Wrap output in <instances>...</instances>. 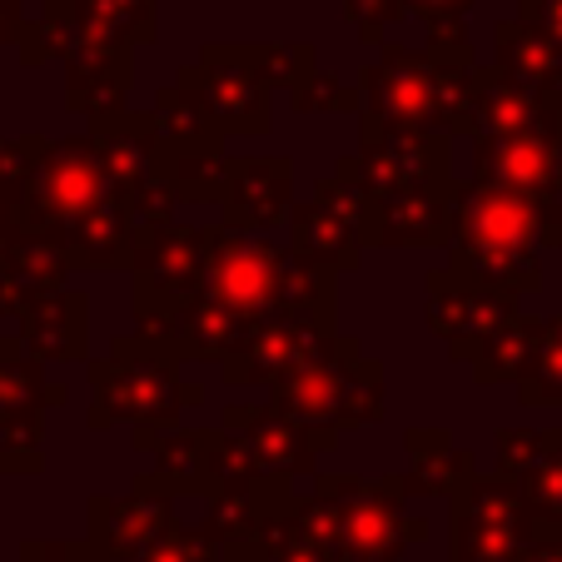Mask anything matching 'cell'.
Wrapping results in <instances>:
<instances>
[{"label": "cell", "instance_id": "1", "mask_svg": "<svg viewBox=\"0 0 562 562\" xmlns=\"http://www.w3.org/2000/svg\"><path fill=\"white\" fill-rule=\"evenodd\" d=\"M562 245V194H528L463 180L453 190L448 265L513 294L542 284V249Z\"/></svg>", "mask_w": 562, "mask_h": 562}, {"label": "cell", "instance_id": "2", "mask_svg": "<svg viewBox=\"0 0 562 562\" xmlns=\"http://www.w3.org/2000/svg\"><path fill=\"white\" fill-rule=\"evenodd\" d=\"M363 120L389 130H418V135H473V100H477V60L448 65L428 50L383 55L359 75Z\"/></svg>", "mask_w": 562, "mask_h": 562}, {"label": "cell", "instance_id": "3", "mask_svg": "<svg viewBox=\"0 0 562 562\" xmlns=\"http://www.w3.org/2000/svg\"><path fill=\"white\" fill-rule=\"evenodd\" d=\"M204 239H210V259H204L200 294L229 304L249 324H265L289 304H334V269L308 265L304 255H294V245L284 249L229 224L204 229Z\"/></svg>", "mask_w": 562, "mask_h": 562}, {"label": "cell", "instance_id": "4", "mask_svg": "<svg viewBox=\"0 0 562 562\" xmlns=\"http://www.w3.org/2000/svg\"><path fill=\"white\" fill-rule=\"evenodd\" d=\"M404 477H318L314 498L294 503V518L334 562H398L424 538V522L404 518Z\"/></svg>", "mask_w": 562, "mask_h": 562}, {"label": "cell", "instance_id": "5", "mask_svg": "<svg viewBox=\"0 0 562 562\" xmlns=\"http://www.w3.org/2000/svg\"><path fill=\"white\" fill-rule=\"evenodd\" d=\"M90 389H95L90 428H110L125 418L135 428H159L165 434L180 408L204 398L194 383L180 379V353L145 329L125 344L115 339L110 359L90 363Z\"/></svg>", "mask_w": 562, "mask_h": 562}, {"label": "cell", "instance_id": "6", "mask_svg": "<svg viewBox=\"0 0 562 562\" xmlns=\"http://www.w3.org/2000/svg\"><path fill=\"white\" fill-rule=\"evenodd\" d=\"M269 408L299 418L314 428H359L383 418V369L363 359L359 344L334 334L314 359H304L294 373L269 383Z\"/></svg>", "mask_w": 562, "mask_h": 562}, {"label": "cell", "instance_id": "7", "mask_svg": "<svg viewBox=\"0 0 562 562\" xmlns=\"http://www.w3.org/2000/svg\"><path fill=\"white\" fill-rule=\"evenodd\" d=\"M334 448L329 428L299 424L279 408H229L220 424V458H214V488L224 483H255V477H308L318 453Z\"/></svg>", "mask_w": 562, "mask_h": 562}, {"label": "cell", "instance_id": "8", "mask_svg": "<svg viewBox=\"0 0 562 562\" xmlns=\"http://www.w3.org/2000/svg\"><path fill=\"white\" fill-rule=\"evenodd\" d=\"M110 194H125L105 165V149L95 135H70V139H45L35 170L25 175L15 210H21L25 229H45L60 239L80 214L105 204Z\"/></svg>", "mask_w": 562, "mask_h": 562}, {"label": "cell", "instance_id": "9", "mask_svg": "<svg viewBox=\"0 0 562 562\" xmlns=\"http://www.w3.org/2000/svg\"><path fill=\"white\" fill-rule=\"evenodd\" d=\"M448 513V558L453 562H518L522 548L538 538L532 508L513 477H468L453 493Z\"/></svg>", "mask_w": 562, "mask_h": 562}, {"label": "cell", "instance_id": "10", "mask_svg": "<svg viewBox=\"0 0 562 562\" xmlns=\"http://www.w3.org/2000/svg\"><path fill=\"white\" fill-rule=\"evenodd\" d=\"M289 234H294V255H304L318 269H359L363 249L373 245V190L353 180L349 170H334L324 184H314L304 204L289 214Z\"/></svg>", "mask_w": 562, "mask_h": 562}, {"label": "cell", "instance_id": "11", "mask_svg": "<svg viewBox=\"0 0 562 562\" xmlns=\"http://www.w3.org/2000/svg\"><path fill=\"white\" fill-rule=\"evenodd\" d=\"M90 135L105 149V165L115 175V184L125 190L130 210H135L139 224H170L180 190L170 180V145L159 135L155 115H130V110H115V115H100Z\"/></svg>", "mask_w": 562, "mask_h": 562}, {"label": "cell", "instance_id": "12", "mask_svg": "<svg viewBox=\"0 0 562 562\" xmlns=\"http://www.w3.org/2000/svg\"><path fill=\"white\" fill-rule=\"evenodd\" d=\"M204 259H210L204 229H184V224H139L135 259H130L139 329H159L175 308H184L194 294H200Z\"/></svg>", "mask_w": 562, "mask_h": 562}, {"label": "cell", "instance_id": "13", "mask_svg": "<svg viewBox=\"0 0 562 562\" xmlns=\"http://www.w3.org/2000/svg\"><path fill=\"white\" fill-rule=\"evenodd\" d=\"M513 318H518V294L513 289L473 279L453 265L428 274V329L443 339V349L453 359L473 363Z\"/></svg>", "mask_w": 562, "mask_h": 562}, {"label": "cell", "instance_id": "14", "mask_svg": "<svg viewBox=\"0 0 562 562\" xmlns=\"http://www.w3.org/2000/svg\"><path fill=\"white\" fill-rule=\"evenodd\" d=\"M334 339V304H289L249 329V339L224 359V383H279Z\"/></svg>", "mask_w": 562, "mask_h": 562}, {"label": "cell", "instance_id": "15", "mask_svg": "<svg viewBox=\"0 0 562 562\" xmlns=\"http://www.w3.org/2000/svg\"><path fill=\"white\" fill-rule=\"evenodd\" d=\"M339 170L363 180V190H418V184H458L448 165V135H418V130H389L363 120L359 155L339 159Z\"/></svg>", "mask_w": 562, "mask_h": 562}, {"label": "cell", "instance_id": "16", "mask_svg": "<svg viewBox=\"0 0 562 562\" xmlns=\"http://www.w3.org/2000/svg\"><path fill=\"white\" fill-rule=\"evenodd\" d=\"M180 80L210 100L224 135H265L269 130V90L274 86L259 75L245 45H210L200 65H184Z\"/></svg>", "mask_w": 562, "mask_h": 562}, {"label": "cell", "instance_id": "17", "mask_svg": "<svg viewBox=\"0 0 562 562\" xmlns=\"http://www.w3.org/2000/svg\"><path fill=\"white\" fill-rule=\"evenodd\" d=\"M473 180L528 194H562V125L518 135H473Z\"/></svg>", "mask_w": 562, "mask_h": 562}, {"label": "cell", "instance_id": "18", "mask_svg": "<svg viewBox=\"0 0 562 562\" xmlns=\"http://www.w3.org/2000/svg\"><path fill=\"white\" fill-rule=\"evenodd\" d=\"M493 443L498 473L522 488L538 532L562 538V428H503Z\"/></svg>", "mask_w": 562, "mask_h": 562}, {"label": "cell", "instance_id": "19", "mask_svg": "<svg viewBox=\"0 0 562 562\" xmlns=\"http://www.w3.org/2000/svg\"><path fill=\"white\" fill-rule=\"evenodd\" d=\"M224 224L245 234H265L294 214V159L289 155H255L229 159L224 175Z\"/></svg>", "mask_w": 562, "mask_h": 562}, {"label": "cell", "instance_id": "20", "mask_svg": "<svg viewBox=\"0 0 562 562\" xmlns=\"http://www.w3.org/2000/svg\"><path fill=\"white\" fill-rule=\"evenodd\" d=\"M458 184H418V190L373 194V245L383 249H434L448 245Z\"/></svg>", "mask_w": 562, "mask_h": 562}, {"label": "cell", "instance_id": "21", "mask_svg": "<svg viewBox=\"0 0 562 562\" xmlns=\"http://www.w3.org/2000/svg\"><path fill=\"white\" fill-rule=\"evenodd\" d=\"M170 498L135 488L125 498H90V532L86 542L110 562H135L149 538L170 528Z\"/></svg>", "mask_w": 562, "mask_h": 562}, {"label": "cell", "instance_id": "22", "mask_svg": "<svg viewBox=\"0 0 562 562\" xmlns=\"http://www.w3.org/2000/svg\"><path fill=\"white\" fill-rule=\"evenodd\" d=\"M15 339L41 363H70L86 353V299L75 289L15 299Z\"/></svg>", "mask_w": 562, "mask_h": 562}, {"label": "cell", "instance_id": "23", "mask_svg": "<svg viewBox=\"0 0 562 562\" xmlns=\"http://www.w3.org/2000/svg\"><path fill=\"white\" fill-rule=\"evenodd\" d=\"M135 239H139V220L125 194H110L105 204L80 214V220L60 234V245L75 269H130Z\"/></svg>", "mask_w": 562, "mask_h": 562}, {"label": "cell", "instance_id": "24", "mask_svg": "<svg viewBox=\"0 0 562 562\" xmlns=\"http://www.w3.org/2000/svg\"><path fill=\"white\" fill-rule=\"evenodd\" d=\"M493 65H503L532 95H542L548 105L562 110V45L548 31H538L528 15L493 25Z\"/></svg>", "mask_w": 562, "mask_h": 562}, {"label": "cell", "instance_id": "25", "mask_svg": "<svg viewBox=\"0 0 562 562\" xmlns=\"http://www.w3.org/2000/svg\"><path fill=\"white\" fill-rule=\"evenodd\" d=\"M562 125V110L532 95L503 65H477V100H473V135H518V130Z\"/></svg>", "mask_w": 562, "mask_h": 562}, {"label": "cell", "instance_id": "26", "mask_svg": "<svg viewBox=\"0 0 562 562\" xmlns=\"http://www.w3.org/2000/svg\"><path fill=\"white\" fill-rule=\"evenodd\" d=\"M214 458H220V428H210V434H170V438H159L155 473H139L135 488L165 493V498H175V493H204L210 498Z\"/></svg>", "mask_w": 562, "mask_h": 562}, {"label": "cell", "instance_id": "27", "mask_svg": "<svg viewBox=\"0 0 562 562\" xmlns=\"http://www.w3.org/2000/svg\"><path fill=\"white\" fill-rule=\"evenodd\" d=\"M155 125L170 145V155H220L224 145V125L214 120L210 100L184 80L155 95Z\"/></svg>", "mask_w": 562, "mask_h": 562}, {"label": "cell", "instance_id": "28", "mask_svg": "<svg viewBox=\"0 0 562 562\" xmlns=\"http://www.w3.org/2000/svg\"><path fill=\"white\" fill-rule=\"evenodd\" d=\"M473 477V458L443 428H408V493H443L453 498Z\"/></svg>", "mask_w": 562, "mask_h": 562}, {"label": "cell", "instance_id": "29", "mask_svg": "<svg viewBox=\"0 0 562 562\" xmlns=\"http://www.w3.org/2000/svg\"><path fill=\"white\" fill-rule=\"evenodd\" d=\"M65 105L70 110H86L90 120L100 115H115L125 110L130 95V55H100V60H80V65H65Z\"/></svg>", "mask_w": 562, "mask_h": 562}, {"label": "cell", "instance_id": "30", "mask_svg": "<svg viewBox=\"0 0 562 562\" xmlns=\"http://www.w3.org/2000/svg\"><path fill=\"white\" fill-rule=\"evenodd\" d=\"M41 408H50L45 363L21 339H0V428L25 414H41Z\"/></svg>", "mask_w": 562, "mask_h": 562}, {"label": "cell", "instance_id": "31", "mask_svg": "<svg viewBox=\"0 0 562 562\" xmlns=\"http://www.w3.org/2000/svg\"><path fill=\"white\" fill-rule=\"evenodd\" d=\"M538 339H542V318L532 314H518L488 349L473 359V379L477 383H518L522 373L532 369V353H538Z\"/></svg>", "mask_w": 562, "mask_h": 562}, {"label": "cell", "instance_id": "32", "mask_svg": "<svg viewBox=\"0 0 562 562\" xmlns=\"http://www.w3.org/2000/svg\"><path fill=\"white\" fill-rule=\"evenodd\" d=\"M518 398L528 408H562V314L542 318V339L532 369L518 379Z\"/></svg>", "mask_w": 562, "mask_h": 562}, {"label": "cell", "instance_id": "33", "mask_svg": "<svg viewBox=\"0 0 562 562\" xmlns=\"http://www.w3.org/2000/svg\"><path fill=\"white\" fill-rule=\"evenodd\" d=\"M289 100H294L299 115H318V110H324V115H339V110L363 115V86H344L339 75L314 70V65L299 75V86L289 90Z\"/></svg>", "mask_w": 562, "mask_h": 562}, {"label": "cell", "instance_id": "34", "mask_svg": "<svg viewBox=\"0 0 562 562\" xmlns=\"http://www.w3.org/2000/svg\"><path fill=\"white\" fill-rule=\"evenodd\" d=\"M259 548H265V562H334L329 552H324V542L308 538V528L294 518V508L265 522Z\"/></svg>", "mask_w": 562, "mask_h": 562}, {"label": "cell", "instance_id": "35", "mask_svg": "<svg viewBox=\"0 0 562 562\" xmlns=\"http://www.w3.org/2000/svg\"><path fill=\"white\" fill-rule=\"evenodd\" d=\"M135 562H220V542L204 528H180V522H170L159 538L145 542V552H139Z\"/></svg>", "mask_w": 562, "mask_h": 562}, {"label": "cell", "instance_id": "36", "mask_svg": "<svg viewBox=\"0 0 562 562\" xmlns=\"http://www.w3.org/2000/svg\"><path fill=\"white\" fill-rule=\"evenodd\" d=\"M0 473H41V414H25L0 428Z\"/></svg>", "mask_w": 562, "mask_h": 562}, {"label": "cell", "instance_id": "37", "mask_svg": "<svg viewBox=\"0 0 562 562\" xmlns=\"http://www.w3.org/2000/svg\"><path fill=\"white\" fill-rule=\"evenodd\" d=\"M249 60L259 65V75H265L269 86H284L294 90L299 86V75L314 65V55H308L304 41H289V45H245Z\"/></svg>", "mask_w": 562, "mask_h": 562}, {"label": "cell", "instance_id": "38", "mask_svg": "<svg viewBox=\"0 0 562 562\" xmlns=\"http://www.w3.org/2000/svg\"><path fill=\"white\" fill-rule=\"evenodd\" d=\"M339 5H344V21L369 45H389V31L408 15L404 0H339Z\"/></svg>", "mask_w": 562, "mask_h": 562}, {"label": "cell", "instance_id": "39", "mask_svg": "<svg viewBox=\"0 0 562 562\" xmlns=\"http://www.w3.org/2000/svg\"><path fill=\"white\" fill-rule=\"evenodd\" d=\"M404 5H408V15H418V21L428 25V31H458L477 0H404Z\"/></svg>", "mask_w": 562, "mask_h": 562}, {"label": "cell", "instance_id": "40", "mask_svg": "<svg viewBox=\"0 0 562 562\" xmlns=\"http://www.w3.org/2000/svg\"><path fill=\"white\" fill-rule=\"evenodd\" d=\"M15 562H110L90 542H25Z\"/></svg>", "mask_w": 562, "mask_h": 562}, {"label": "cell", "instance_id": "41", "mask_svg": "<svg viewBox=\"0 0 562 562\" xmlns=\"http://www.w3.org/2000/svg\"><path fill=\"white\" fill-rule=\"evenodd\" d=\"M518 15H528L538 31H548L562 45V0H518Z\"/></svg>", "mask_w": 562, "mask_h": 562}, {"label": "cell", "instance_id": "42", "mask_svg": "<svg viewBox=\"0 0 562 562\" xmlns=\"http://www.w3.org/2000/svg\"><path fill=\"white\" fill-rule=\"evenodd\" d=\"M518 562H562V538L558 532H538V538L522 548Z\"/></svg>", "mask_w": 562, "mask_h": 562}, {"label": "cell", "instance_id": "43", "mask_svg": "<svg viewBox=\"0 0 562 562\" xmlns=\"http://www.w3.org/2000/svg\"><path fill=\"white\" fill-rule=\"evenodd\" d=\"M220 562H265V548H259V538L224 542V548H220Z\"/></svg>", "mask_w": 562, "mask_h": 562}, {"label": "cell", "instance_id": "44", "mask_svg": "<svg viewBox=\"0 0 562 562\" xmlns=\"http://www.w3.org/2000/svg\"><path fill=\"white\" fill-rule=\"evenodd\" d=\"M21 25H25L21 5H15V0H0V45L15 41V35H21Z\"/></svg>", "mask_w": 562, "mask_h": 562}, {"label": "cell", "instance_id": "45", "mask_svg": "<svg viewBox=\"0 0 562 562\" xmlns=\"http://www.w3.org/2000/svg\"><path fill=\"white\" fill-rule=\"evenodd\" d=\"M0 318H15V299L0 289Z\"/></svg>", "mask_w": 562, "mask_h": 562}, {"label": "cell", "instance_id": "46", "mask_svg": "<svg viewBox=\"0 0 562 562\" xmlns=\"http://www.w3.org/2000/svg\"><path fill=\"white\" fill-rule=\"evenodd\" d=\"M0 155H5V135H0Z\"/></svg>", "mask_w": 562, "mask_h": 562}, {"label": "cell", "instance_id": "47", "mask_svg": "<svg viewBox=\"0 0 562 562\" xmlns=\"http://www.w3.org/2000/svg\"><path fill=\"white\" fill-rule=\"evenodd\" d=\"M448 562H453V558H448Z\"/></svg>", "mask_w": 562, "mask_h": 562}]
</instances>
